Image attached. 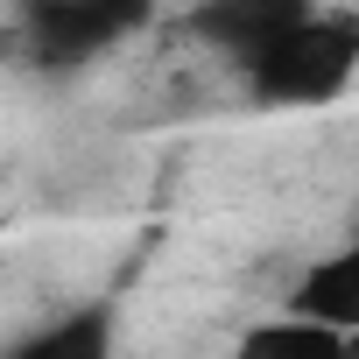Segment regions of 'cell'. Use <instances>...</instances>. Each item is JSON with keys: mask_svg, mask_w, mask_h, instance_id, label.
Returning <instances> with one entry per match:
<instances>
[{"mask_svg": "<svg viewBox=\"0 0 359 359\" xmlns=\"http://www.w3.org/2000/svg\"><path fill=\"white\" fill-rule=\"evenodd\" d=\"M352 78H359V8H317L247 71L261 106H324Z\"/></svg>", "mask_w": 359, "mask_h": 359, "instance_id": "1", "label": "cell"}, {"mask_svg": "<svg viewBox=\"0 0 359 359\" xmlns=\"http://www.w3.org/2000/svg\"><path fill=\"white\" fill-rule=\"evenodd\" d=\"M148 22H155V0H22L15 8V36H22L29 64L50 78H71V71L113 57Z\"/></svg>", "mask_w": 359, "mask_h": 359, "instance_id": "2", "label": "cell"}, {"mask_svg": "<svg viewBox=\"0 0 359 359\" xmlns=\"http://www.w3.org/2000/svg\"><path fill=\"white\" fill-rule=\"evenodd\" d=\"M310 15H317V0H198V8H191V36L212 43L219 57H233L240 71H254Z\"/></svg>", "mask_w": 359, "mask_h": 359, "instance_id": "3", "label": "cell"}, {"mask_svg": "<svg viewBox=\"0 0 359 359\" xmlns=\"http://www.w3.org/2000/svg\"><path fill=\"white\" fill-rule=\"evenodd\" d=\"M233 359H359V331H338V324L275 310V317H261V324L240 331Z\"/></svg>", "mask_w": 359, "mask_h": 359, "instance_id": "4", "label": "cell"}, {"mask_svg": "<svg viewBox=\"0 0 359 359\" xmlns=\"http://www.w3.org/2000/svg\"><path fill=\"white\" fill-rule=\"evenodd\" d=\"M282 310L317 317V324H338V331H359V240L338 247V254H324V261H310L296 275V289H289Z\"/></svg>", "mask_w": 359, "mask_h": 359, "instance_id": "5", "label": "cell"}, {"mask_svg": "<svg viewBox=\"0 0 359 359\" xmlns=\"http://www.w3.org/2000/svg\"><path fill=\"white\" fill-rule=\"evenodd\" d=\"M8 359H120V331H113V310L106 303H78L64 317H50L43 331L15 338Z\"/></svg>", "mask_w": 359, "mask_h": 359, "instance_id": "6", "label": "cell"}]
</instances>
